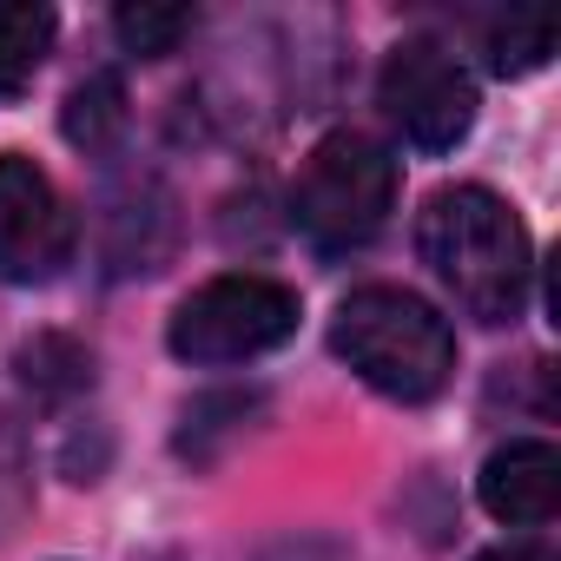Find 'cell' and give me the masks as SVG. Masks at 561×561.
<instances>
[{"mask_svg": "<svg viewBox=\"0 0 561 561\" xmlns=\"http://www.w3.org/2000/svg\"><path fill=\"white\" fill-rule=\"evenodd\" d=\"M60 126H67V139H73L80 152H106V146L119 139V126H126V87H119L113 73L80 80V87L67 93Z\"/></svg>", "mask_w": 561, "mask_h": 561, "instance_id": "30bf717a", "label": "cell"}, {"mask_svg": "<svg viewBox=\"0 0 561 561\" xmlns=\"http://www.w3.org/2000/svg\"><path fill=\"white\" fill-rule=\"evenodd\" d=\"M192 27H198L192 8H159V0H139V8H119V14H113L119 47L139 54V60H165V54H179V41H185Z\"/></svg>", "mask_w": 561, "mask_h": 561, "instance_id": "8fae6325", "label": "cell"}, {"mask_svg": "<svg viewBox=\"0 0 561 561\" xmlns=\"http://www.w3.org/2000/svg\"><path fill=\"white\" fill-rule=\"evenodd\" d=\"M416 251L476 324L522 318L528 285H535V257H528V231H522L515 205L495 198L489 185L430 192L423 218H416Z\"/></svg>", "mask_w": 561, "mask_h": 561, "instance_id": "6da1fadb", "label": "cell"}, {"mask_svg": "<svg viewBox=\"0 0 561 561\" xmlns=\"http://www.w3.org/2000/svg\"><path fill=\"white\" fill-rule=\"evenodd\" d=\"M291 337H298V291L277 285V277H257V271L211 277V285H198L165 324L172 357L198 364V370L251 364V357L291 344Z\"/></svg>", "mask_w": 561, "mask_h": 561, "instance_id": "277c9868", "label": "cell"}, {"mask_svg": "<svg viewBox=\"0 0 561 561\" xmlns=\"http://www.w3.org/2000/svg\"><path fill=\"white\" fill-rule=\"evenodd\" d=\"M331 351L390 403H430L456 377V331L403 285H364L331 318Z\"/></svg>", "mask_w": 561, "mask_h": 561, "instance_id": "7a4b0ae2", "label": "cell"}, {"mask_svg": "<svg viewBox=\"0 0 561 561\" xmlns=\"http://www.w3.org/2000/svg\"><path fill=\"white\" fill-rule=\"evenodd\" d=\"M54 27H60L54 8H34V0H8V8H0V100L21 93L41 73V60L54 47Z\"/></svg>", "mask_w": 561, "mask_h": 561, "instance_id": "ba28073f", "label": "cell"}, {"mask_svg": "<svg viewBox=\"0 0 561 561\" xmlns=\"http://www.w3.org/2000/svg\"><path fill=\"white\" fill-rule=\"evenodd\" d=\"M291 205L318 251H364L397 211V159L370 133H324L298 172Z\"/></svg>", "mask_w": 561, "mask_h": 561, "instance_id": "3957f363", "label": "cell"}, {"mask_svg": "<svg viewBox=\"0 0 561 561\" xmlns=\"http://www.w3.org/2000/svg\"><path fill=\"white\" fill-rule=\"evenodd\" d=\"M476 495L508 528H548L554 508H561V449L541 443V436H522V443L495 449L476 476Z\"/></svg>", "mask_w": 561, "mask_h": 561, "instance_id": "52a82bcc", "label": "cell"}, {"mask_svg": "<svg viewBox=\"0 0 561 561\" xmlns=\"http://www.w3.org/2000/svg\"><path fill=\"white\" fill-rule=\"evenodd\" d=\"M377 106L416 152H449L476 126V80L443 41H403L377 73Z\"/></svg>", "mask_w": 561, "mask_h": 561, "instance_id": "5b68a950", "label": "cell"}, {"mask_svg": "<svg viewBox=\"0 0 561 561\" xmlns=\"http://www.w3.org/2000/svg\"><path fill=\"white\" fill-rule=\"evenodd\" d=\"M548 54H554V21L548 14H502V21L482 27V60L502 80H522V73L548 67Z\"/></svg>", "mask_w": 561, "mask_h": 561, "instance_id": "9c48e42d", "label": "cell"}, {"mask_svg": "<svg viewBox=\"0 0 561 561\" xmlns=\"http://www.w3.org/2000/svg\"><path fill=\"white\" fill-rule=\"evenodd\" d=\"M476 561H554V554L535 548V541H508V548H489V554H476Z\"/></svg>", "mask_w": 561, "mask_h": 561, "instance_id": "7c38bea8", "label": "cell"}, {"mask_svg": "<svg viewBox=\"0 0 561 561\" xmlns=\"http://www.w3.org/2000/svg\"><path fill=\"white\" fill-rule=\"evenodd\" d=\"M73 257V211L27 152H0V277L47 285Z\"/></svg>", "mask_w": 561, "mask_h": 561, "instance_id": "8992f818", "label": "cell"}]
</instances>
